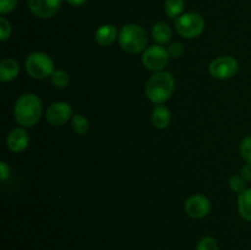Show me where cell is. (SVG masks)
<instances>
[{
    "label": "cell",
    "instance_id": "22",
    "mask_svg": "<svg viewBox=\"0 0 251 250\" xmlns=\"http://www.w3.org/2000/svg\"><path fill=\"white\" fill-rule=\"evenodd\" d=\"M11 34V25L5 17H0V39L6 41Z\"/></svg>",
    "mask_w": 251,
    "mask_h": 250
},
{
    "label": "cell",
    "instance_id": "15",
    "mask_svg": "<svg viewBox=\"0 0 251 250\" xmlns=\"http://www.w3.org/2000/svg\"><path fill=\"white\" fill-rule=\"evenodd\" d=\"M152 37L159 44H167L172 38V29L166 22H157L152 27Z\"/></svg>",
    "mask_w": 251,
    "mask_h": 250
},
{
    "label": "cell",
    "instance_id": "11",
    "mask_svg": "<svg viewBox=\"0 0 251 250\" xmlns=\"http://www.w3.org/2000/svg\"><path fill=\"white\" fill-rule=\"evenodd\" d=\"M6 145L12 152H22L28 146V135L22 127H16L12 130L6 139Z\"/></svg>",
    "mask_w": 251,
    "mask_h": 250
},
{
    "label": "cell",
    "instance_id": "16",
    "mask_svg": "<svg viewBox=\"0 0 251 250\" xmlns=\"http://www.w3.org/2000/svg\"><path fill=\"white\" fill-rule=\"evenodd\" d=\"M238 210L244 220L251 221V189H245L239 194Z\"/></svg>",
    "mask_w": 251,
    "mask_h": 250
},
{
    "label": "cell",
    "instance_id": "20",
    "mask_svg": "<svg viewBox=\"0 0 251 250\" xmlns=\"http://www.w3.org/2000/svg\"><path fill=\"white\" fill-rule=\"evenodd\" d=\"M196 250H218V244L213 238L205 237L198 243Z\"/></svg>",
    "mask_w": 251,
    "mask_h": 250
},
{
    "label": "cell",
    "instance_id": "1",
    "mask_svg": "<svg viewBox=\"0 0 251 250\" xmlns=\"http://www.w3.org/2000/svg\"><path fill=\"white\" fill-rule=\"evenodd\" d=\"M14 115L22 126H33L42 117V100L33 93H26L17 100Z\"/></svg>",
    "mask_w": 251,
    "mask_h": 250
},
{
    "label": "cell",
    "instance_id": "25",
    "mask_svg": "<svg viewBox=\"0 0 251 250\" xmlns=\"http://www.w3.org/2000/svg\"><path fill=\"white\" fill-rule=\"evenodd\" d=\"M184 51V46L181 43H173L169 46L168 48V54L172 58H179V56L183 54Z\"/></svg>",
    "mask_w": 251,
    "mask_h": 250
},
{
    "label": "cell",
    "instance_id": "17",
    "mask_svg": "<svg viewBox=\"0 0 251 250\" xmlns=\"http://www.w3.org/2000/svg\"><path fill=\"white\" fill-rule=\"evenodd\" d=\"M184 6H185L184 0H166V2H164L166 14L169 17H172V19L180 16V14L184 10Z\"/></svg>",
    "mask_w": 251,
    "mask_h": 250
},
{
    "label": "cell",
    "instance_id": "13",
    "mask_svg": "<svg viewBox=\"0 0 251 250\" xmlns=\"http://www.w3.org/2000/svg\"><path fill=\"white\" fill-rule=\"evenodd\" d=\"M19 64L16 60L11 58L2 59L0 63V80L2 82H9L12 81L19 75Z\"/></svg>",
    "mask_w": 251,
    "mask_h": 250
},
{
    "label": "cell",
    "instance_id": "3",
    "mask_svg": "<svg viewBox=\"0 0 251 250\" xmlns=\"http://www.w3.org/2000/svg\"><path fill=\"white\" fill-rule=\"evenodd\" d=\"M147 33L142 27L137 25H125L119 32V44L125 51L136 54L144 50L147 46Z\"/></svg>",
    "mask_w": 251,
    "mask_h": 250
},
{
    "label": "cell",
    "instance_id": "8",
    "mask_svg": "<svg viewBox=\"0 0 251 250\" xmlns=\"http://www.w3.org/2000/svg\"><path fill=\"white\" fill-rule=\"evenodd\" d=\"M73 115V109L66 102H55L47 110V122L53 126L64 125Z\"/></svg>",
    "mask_w": 251,
    "mask_h": 250
},
{
    "label": "cell",
    "instance_id": "2",
    "mask_svg": "<svg viewBox=\"0 0 251 250\" xmlns=\"http://www.w3.org/2000/svg\"><path fill=\"white\" fill-rule=\"evenodd\" d=\"M174 85H176V82H174V77L171 73L158 71L149 78L145 92H146L147 98L150 100L157 103V104H161V103L169 100L171 96L173 95Z\"/></svg>",
    "mask_w": 251,
    "mask_h": 250
},
{
    "label": "cell",
    "instance_id": "6",
    "mask_svg": "<svg viewBox=\"0 0 251 250\" xmlns=\"http://www.w3.org/2000/svg\"><path fill=\"white\" fill-rule=\"evenodd\" d=\"M169 54L167 49L161 46H151L145 50L142 63L149 70L161 71L168 64Z\"/></svg>",
    "mask_w": 251,
    "mask_h": 250
},
{
    "label": "cell",
    "instance_id": "10",
    "mask_svg": "<svg viewBox=\"0 0 251 250\" xmlns=\"http://www.w3.org/2000/svg\"><path fill=\"white\" fill-rule=\"evenodd\" d=\"M211 210V202L202 195H193L186 200L185 211L190 217L202 218L208 215Z\"/></svg>",
    "mask_w": 251,
    "mask_h": 250
},
{
    "label": "cell",
    "instance_id": "24",
    "mask_svg": "<svg viewBox=\"0 0 251 250\" xmlns=\"http://www.w3.org/2000/svg\"><path fill=\"white\" fill-rule=\"evenodd\" d=\"M17 4V0H0V12L7 14L12 11Z\"/></svg>",
    "mask_w": 251,
    "mask_h": 250
},
{
    "label": "cell",
    "instance_id": "4",
    "mask_svg": "<svg viewBox=\"0 0 251 250\" xmlns=\"http://www.w3.org/2000/svg\"><path fill=\"white\" fill-rule=\"evenodd\" d=\"M25 66L29 76L37 80H44L53 75L54 73V64L50 56L41 51L29 54L26 59Z\"/></svg>",
    "mask_w": 251,
    "mask_h": 250
},
{
    "label": "cell",
    "instance_id": "26",
    "mask_svg": "<svg viewBox=\"0 0 251 250\" xmlns=\"http://www.w3.org/2000/svg\"><path fill=\"white\" fill-rule=\"evenodd\" d=\"M242 176L244 180L251 181V163L245 164L242 168Z\"/></svg>",
    "mask_w": 251,
    "mask_h": 250
},
{
    "label": "cell",
    "instance_id": "27",
    "mask_svg": "<svg viewBox=\"0 0 251 250\" xmlns=\"http://www.w3.org/2000/svg\"><path fill=\"white\" fill-rule=\"evenodd\" d=\"M0 168H1V175H0V179H1V180L4 181L5 179H6L7 176H9L10 168H9V167H7V164L5 163V162H1V163H0Z\"/></svg>",
    "mask_w": 251,
    "mask_h": 250
},
{
    "label": "cell",
    "instance_id": "28",
    "mask_svg": "<svg viewBox=\"0 0 251 250\" xmlns=\"http://www.w3.org/2000/svg\"><path fill=\"white\" fill-rule=\"evenodd\" d=\"M66 1L70 5H73V6H81V5L85 4L87 0H66Z\"/></svg>",
    "mask_w": 251,
    "mask_h": 250
},
{
    "label": "cell",
    "instance_id": "21",
    "mask_svg": "<svg viewBox=\"0 0 251 250\" xmlns=\"http://www.w3.org/2000/svg\"><path fill=\"white\" fill-rule=\"evenodd\" d=\"M240 153H242L243 158L251 163V136L245 137L240 144Z\"/></svg>",
    "mask_w": 251,
    "mask_h": 250
},
{
    "label": "cell",
    "instance_id": "7",
    "mask_svg": "<svg viewBox=\"0 0 251 250\" xmlns=\"http://www.w3.org/2000/svg\"><path fill=\"white\" fill-rule=\"evenodd\" d=\"M239 64L232 56H220L210 64V74L215 78L226 80L237 74Z\"/></svg>",
    "mask_w": 251,
    "mask_h": 250
},
{
    "label": "cell",
    "instance_id": "18",
    "mask_svg": "<svg viewBox=\"0 0 251 250\" xmlns=\"http://www.w3.org/2000/svg\"><path fill=\"white\" fill-rule=\"evenodd\" d=\"M71 125H73L74 131H75L76 134H78V135L86 134V132L88 131V127H90L88 120L81 114L74 115L73 122H71Z\"/></svg>",
    "mask_w": 251,
    "mask_h": 250
},
{
    "label": "cell",
    "instance_id": "12",
    "mask_svg": "<svg viewBox=\"0 0 251 250\" xmlns=\"http://www.w3.org/2000/svg\"><path fill=\"white\" fill-rule=\"evenodd\" d=\"M117 34L118 31L115 26H113V25H103L96 31L95 39L100 46L108 47L114 43V41L117 39Z\"/></svg>",
    "mask_w": 251,
    "mask_h": 250
},
{
    "label": "cell",
    "instance_id": "19",
    "mask_svg": "<svg viewBox=\"0 0 251 250\" xmlns=\"http://www.w3.org/2000/svg\"><path fill=\"white\" fill-rule=\"evenodd\" d=\"M69 74L64 70H56L54 71L53 75H51V82L55 87L64 88L68 86L69 83Z\"/></svg>",
    "mask_w": 251,
    "mask_h": 250
},
{
    "label": "cell",
    "instance_id": "14",
    "mask_svg": "<svg viewBox=\"0 0 251 250\" xmlns=\"http://www.w3.org/2000/svg\"><path fill=\"white\" fill-rule=\"evenodd\" d=\"M152 123L157 129H166L171 123V112L164 105L158 104L152 113Z\"/></svg>",
    "mask_w": 251,
    "mask_h": 250
},
{
    "label": "cell",
    "instance_id": "23",
    "mask_svg": "<svg viewBox=\"0 0 251 250\" xmlns=\"http://www.w3.org/2000/svg\"><path fill=\"white\" fill-rule=\"evenodd\" d=\"M230 189L235 193H242L243 190H245V181L243 179V176L233 175L229 180Z\"/></svg>",
    "mask_w": 251,
    "mask_h": 250
},
{
    "label": "cell",
    "instance_id": "9",
    "mask_svg": "<svg viewBox=\"0 0 251 250\" xmlns=\"http://www.w3.org/2000/svg\"><path fill=\"white\" fill-rule=\"evenodd\" d=\"M27 4L36 16L49 19L59 11L63 0H27Z\"/></svg>",
    "mask_w": 251,
    "mask_h": 250
},
{
    "label": "cell",
    "instance_id": "5",
    "mask_svg": "<svg viewBox=\"0 0 251 250\" xmlns=\"http://www.w3.org/2000/svg\"><path fill=\"white\" fill-rule=\"evenodd\" d=\"M176 28L180 36L186 38H195L202 33L205 28V21L200 14L188 12L176 19Z\"/></svg>",
    "mask_w": 251,
    "mask_h": 250
}]
</instances>
